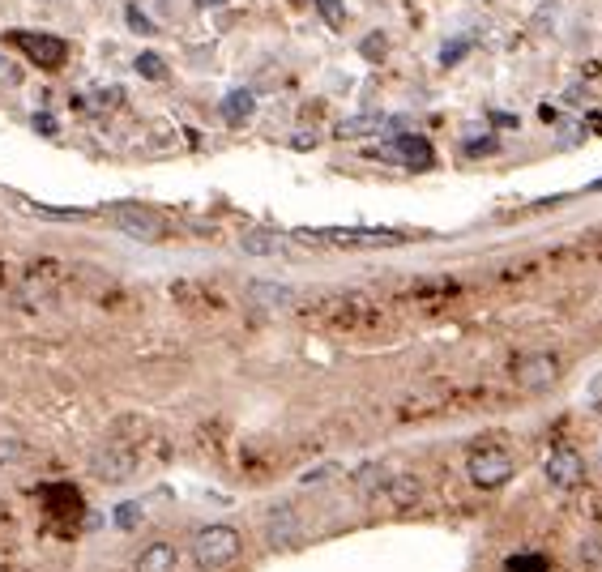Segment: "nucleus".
Segmentation results:
<instances>
[{
	"mask_svg": "<svg viewBox=\"0 0 602 572\" xmlns=\"http://www.w3.org/2000/svg\"><path fill=\"white\" fill-rule=\"evenodd\" d=\"M244 547V538L235 526H227V521H214V526H201L193 534V564L205 568V572H214V568H227L235 555H240Z\"/></svg>",
	"mask_w": 602,
	"mask_h": 572,
	"instance_id": "obj_1",
	"label": "nucleus"
},
{
	"mask_svg": "<svg viewBox=\"0 0 602 572\" xmlns=\"http://www.w3.org/2000/svg\"><path fill=\"white\" fill-rule=\"evenodd\" d=\"M295 240L304 244H334V248H393L406 235L380 231V227H329V231H295Z\"/></svg>",
	"mask_w": 602,
	"mask_h": 572,
	"instance_id": "obj_2",
	"label": "nucleus"
},
{
	"mask_svg": "<svg viewBox=\"0 0 602 572\" xmlns=\"http://www.w3.org/2000/svg\"><path fill=\"white\" fill-rule=\"evenodd\" d=\"M513 453L509 449H500V444H483V449H474L470 453V462H466V474H470V483L474 487H483V491H496L513 479Z\"/></svg>",
	"mask_w": 602,
	"mask_h": 572,
	"instance_id": "obj_3",
	"label": "nucleus"
},
{
	"mask_svg": "<svg viewBox=\"0 0 602 572\" xmlns=\"http://www.w3.org/2000/svg\"><path fill=\"white\" fill-rule=\"evenodd\" d=\"M107 218L116 222V231H124L129 240H163L167 235V222L158 218L150 205H141V201H116V205H107Z\"/></svg>",
	"mask_w": 602,
	"mask_h": 572,
	"instance_id": "obj_4",
	"label": "nucleus"
},
{
	"mask_svg": "<svg viewBox=\"0 0 602 572\" xmlns=\"http://www.w3.org/2000/svg\"><path fill=\"white\" fill-rule=\"evenodd\" d=\"M9 43L39 69H60L69 60V43L47 35V30H9Z\"/></svg>",
	"mask_w": 602,
	"mask_h": 572,
	"instance_id": "obj_5",
	"label": "nucleus"
},
{
	"mask_svg": "<svg viewBox=\"0 0 602 572\" xmlns=\"http://www.w3.org/2000/svg\"><path fill=\"white\" fill-rule=\"evenodd\" d=\"M513 380H517V389H526V393H543V389H551L560 380V359L551 351L521 355L513 363Z\"/></svg>",
	"mask_w": 602,
	"mask_h": 572,
	"instance_id": "obj_6",
	"label": "nucleus"
},
{
	"mask_svg": "<svg viewBox=\"0 0 602 572\" xmlns=\"http://www.w3.org/2000/svg\"><path fill=\"white\" fill-rule=\"evenodd\" d=\"M543 474H547V483H551V487L573 491V487L585 479V462H581V453H577V449H568V444H560V449H551V453H547Z\"/></svg>",
	"mask_w": 602,
	"mask_h": 572,
	"instance_id": "obj_7",
	"label": "nucleus"
},
{
	"mask_svg": "<svg viewBox=\"0 0 602 572\" xmlns=\"http://www.w3.org/2000/svg\"><path fill=\"white\" fill-rule=\"evenodd\" d=\"M133 470H137V453L124 449V444H107V449L94 457V474H99L103 483H124V479H133Z\"/></svg>",
	"mask_w": 602,
	"mask_h": 572,
	"instance_id": "obj_8",
	"label": "nucleus"
},
{
	"mask_svg": "<svg viewBox=\"0 0 602 572\" xmlns=\"http://www.w3.org/2000/svg\"><path fill=\"white\" fill-rule=\"evenodd\" d=\"M248 304H257L265 312H282L295 304V291L287 282H248Z\"/></svg>",
	"mask_w": 602,
	"mask_h": 572,
	"instance_id": "obj_9",
	"label": "nucleus"
},
{
	"mask_svg": "<svg viewBox=\"0 0 602 572\" xmlns=\"http://www.w3.org/2000/svg\"><path fill=\"white\" fill-rule=\"evenodd\" d=\"M180 568V551L171 543H150L141 547V555L133 560V572H176Z\"/></svg>",
	"mask_w": 602,
	"mask_h": 572,
	"instance_id": "obj_10",
	"label": "nucleus"
},
{
	"mask_svg": "<svg viewBox=\"0 0 602 572\" xmlns=\"http://www.w3.org/2000/svg\"><path fill=\"white\" fill-rule=\"evenodd\" d=\"M380 496H385L393 508H410V504H419L423 483L415 479V474H389L385 487H380Z\"/></svg>",
	"mask_w": 602,
	"mask_h": 572,
	"instance_id": "obj_11",
	"label": "nucleus"
},
{
	"mask_svg": "<svg viewBox=\"0 0 602 572\" xmlns=\"http://www.w3.org/2000/svg\"><path fill=\"white\" fill-rule=\"evenodd\" d=\"M389 129V116H380V111H359V116H346L338 124V137L342 141H359V137H376Z\"/></svg>",
	"mask_w": 602,
	"mask_h": 572,
	"instance_id": "obj_12",
	"label": "nucleus"
},
{
	"mask_svg": "<svg viewBox=\"0 0 602 572\" xmlns=\"http://www.w3.org/2000/svg\"><path fill=\"white\" fill-rule=\"evenodd\" d=\"M393 146H398V158L406 167H415V171H427L436 163V154H432V146H427L423 137H415V133H398V141H393Z\"/></svg>",
	"mask_w": 602,
	"mask_h": 572,
	"instance_id": "obj_13",
	"label": "nucleus"
},
{
	"mask_svg": "<svg viewBox=\"0 0 602 572\" xmlns=\"http://www.w3.org/2000/svg\"><path fill=\"white\" fill-rule=\"evenodd\" d=\"M218 111H223L227 124H248L252 116H257V94L252 90H231L223 103H218Z\"/></svg>",
	"mask_w": 602,
	"mask_h": 572,
	"instance_id": "obj_14",
	"label": "nucleus"
},
{
	"mask_svg": "<svg viewBox=\"0 0 602 572\" xmlns=\"http://www.w3.org/2000/svg\"><path fill=\"white\" fill-rule=\"evenodd\" d=\"M240 248L248 252V257H274V252H282V235H274V231H244Z\"/></svg>",
	"mask_w": 602,
	"mask_h": 572,
	"instance_id": "obj_15",
	"label": "nucleus"
},
{
	"mask_svg": "<svg viewBox=\"0 0 602 572\" xmlns=\"http://www.w3.org/2000/svg\"><path fill=\"white\" fill-rule=\"evenodd\" d=\"M295 513L291 508H282V513L269 517V543H287V538H295Z\"/></svg>",
	"mask_w": 602,
	"mask_h": 572,
	"instance_id": "obj_16",
	"label": "nucleus"
},
{
	"mask_svg": "<svg viewBox=\"0 0 602 572\" xmlns=\"http://www.w3.org/2000/svg\"><path fill=\"white\" fill-rule=\"evenodd\" d=\"M133 69H137L141 77H150V82H163V77H167L163 56H158V52H141V56L133 60Z\"/></svg>",
	"mask_w": 602,
	"mask_h": 572,
	"instance_id": "obj_17",
	"label": "nucleus"
},
{
	"mask_svg": "<svg viewBox=\"0 0 602 572\" xmlns=\"http://www.w3.org/2000/svg\"><path fill=\"white\" fill-rule=\"evenodd\" d=\"M316 13L325 18L329 30H346V5L342 0H316Z\"/></svg>",
	"mask_w": 602,
	"mask_h": 572,
	"instance_id": "obj_18",
	"label": "nucleus"
},
{
	"mask_svg": "<svg viewBox=\"0 0 602 572\" xmlns=\"http://www.w3.org/2000/svg\"><path fill=\"white\" fill-rule=\"evenodd\" d=\"M385 479H389L385 466H363V470L355 474V487H359V491H380V487H385Z\"/></svg>",
	"mask_w": 602,
	"mask_h": 572,
	"instance_id": "obj_19",
	"label": "nucleus"
},
{
	"mask_svg": "<svg viewBox=\"0 0 602 572\" xmlns=\"http://www.w3.org/2000/svg\"><path fill=\"white\" fill-rule=\"evenodd\" d=\"M466 52H470V39H453V43L440 47V65H457Z\"/></svg>",
	"mask_w": 602,
	"mask_h": 572,
	"instance_id": "obj_20",
	"label": "nucleus"
},
{
	"mask_svg": "<svg viewBox=\"0 0 602 572\" xmlns=\"http://www.w3.org/2000/svg\"><path fill=\"white\" fill-rule=\"evenodd\" d=\"M124 18H129V26L137 30V35H158V30H154V22H150L146 13L137 9V5H129V9H124Z\"/></svg>",
	"mask_w": 602,
	"mask_h": 572,
	"instance_id": "obj_21",
	"label": "nucleus"
},
{
	"mask_svg": "<svg viewBox=\"0 0 602 572\" xmlns=\"http://www.w3.org/2000/svg\"><path fill=\"white\" fill-rule=\"evenodd\" d=\"M504 572H543V560H538V555H513V560L504 564Z\"/></svg>",
	"mask_w": 602,
	"mask_h": 572,
	"instance_id": "obj_22",
	"label": "nucleus"
},
{
	"mask_svg": "<svg viewBox=\"0 0 602 572\" xmlns=\"http://www.w3.org/2000/svg\"><path fill=\"white\" fill-rule=\"evenodd\" d=\"M359 52L368 56V60H380V56H385V35H368V39L359 43Z\"/></svg>",
	"mask_w": 602,
	"mask_h": 572,
	"instance_id": "obj_23",
	"label": "nucleus"
},
{
	"mask_svg": "<svg viewBox=\"0 0 602 572\" xmlns=\"http://www.w3.org/2000/svg\"><path fill=\"white\" fill-rule=\"evenodd\" d=\"M137 517H141V504H124L120 513H116V521H120L124 530H129V526H137Z\"/></svg>",
	"mask_w": 602,
	"mask_h": 572,
	"instance_id": "obj_24",
	"label": "nucleus"
},
{
	"mask_svg": "<svg viewBox=\"0 0 602 572\" xmlns=\"http://www.w3.org/2000/svg\"><path fill=\"white\" fill-rule=\"evenodd\" d=\"M496 150H500L496 137H483V141H470V146H466V154H496Z\"/></svg>",
	"mask_w": 602,
	"mask_h": 572,
	"instance_id": "obj_25",
	"label": "nucleus"
},
{
	"mask_svg": "<svg viewBox=\"0 0 602 572\" xmlns=\"http://www.w3.org/2000/svg\"><path fill=\"white\" fill-rule=\"evenodd\" d=\"M35 133H43V137H52V133H56V120L47 116V111H43V116H35Z\"/></svg>",
	"mask_w": 602,
	"mask_h": 572,
	"instance_id": "obj_26",
	"label": "nucleus"
},
{
	"mask_svg": "<svg viewBox=\"0 0 602 572\" xmlns=\"http://www.w3.org/2000/svg\"><path fill=\"white\" fill-rule=\"evenodd\" d=\"M9 457H22V444H0V462H9Z\"/></svg>",
	"mask_w": 602,
	"mask_h": 572,
	"instance_id": "obj_27",
	"label": "nucleus"
},
{
	"mask_svg": "<svg viewBox=\"0 0 602 572\" xmlns=\"http://www.w3.org/2000/svg\"><path fill=\"white\" fill-rule=\"evenodd\" d=\"M197 5H227V0H197Z\"/></svg>",
	"mask_w": 602,
	"mask_h": 572,
	"instance_id": "obj_28",
	"label": "nucleus"
},
{
	"mask_svg": "<svg viewBox=\"0 0 602 572\" xmlns=\"http://www.w3.org/2000/svg\"><path fill=\"white\" fill-rule=\"evenodd\" d=\"M598 466H602V449H598Z\"/></svg>",
	"mask_w": 602,
	"mask_h": 572,
	"instance_id": "obj_29",
	"label": "nucleus"
},
{
	"mask_svg": "<svg viewBox=\"0 0 602 572\" xmlns=\"http://www.w3.org/2000/svg\"><path fill=\"white\" fill-rule=\"evenodd\" d=\"M43 5H56V0H43Z\"/></svg>",
	"mask_w": 602,
	"mask_h": 572,
	"instance_id": "obj_30",
	"label": "nucleus"
}]
</instances>
